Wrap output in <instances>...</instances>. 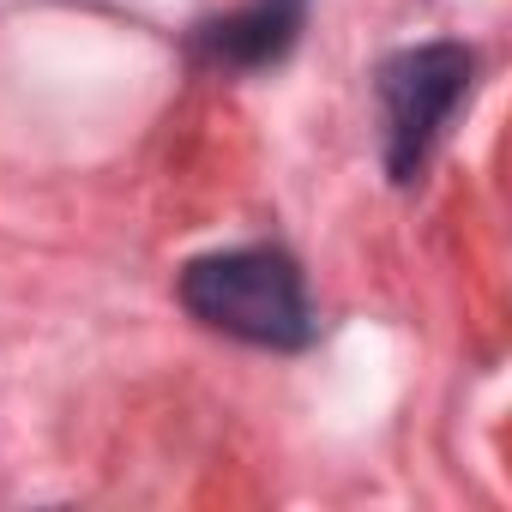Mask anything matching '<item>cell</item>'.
<instances>
[{"label":"cell","instance_id":"3","mask_svg":"<svg viewBox=\"0 0 512 512\" xmlns=\"http://www.w3.org/2000/svg\"><path fill=\"white\" fill-rule=\"evenodd\" d=\"M302 19H308V0H247V7L199 25L193 55L211 61V67H229V73L272 67V61H284L296 49Z\"/></svg>","mask_w":512,"mask_h":512},{"label":"cell","instance_id":"1","mask_svg":"<svg viewBox=\"0 0 512 512\" xmlns=\"http://www.w3.org/2000/svg\"><path fill=\"white\" fill-rule=\"evenodd\" d=\"M181 308L199 326L260 350H302L314 338L302 272L278 247H229L193 260L181 272Z\"/></svg>","mask_w":512,"mask_h":512},{"label":"cell","instance_id":"2","mask_svg":"<svg viewBox=\"0 0 512 512\" xmlns=\"http://www.w3.org/2000/svg\"><path fill=\"white\" fill-rule=\"evenodd\" d=\"M476 55L464 43H422L380 67V109H386V175L404 187L428 163L440 127L464 103Z\"/></svg>","mask_w":512,"mask_h":512}]
</instances>
